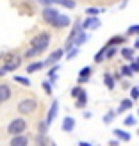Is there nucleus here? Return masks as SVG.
Instances as JSON below:
<instances>
[{
  "label": "nucleus",
  "mask_w": 139,
  "mask_h": 146,
  "mask_svg": "<svg viewBox=\"0 0 139 146\" xmlns=\"http://www.w3.org/2000/svg\"><path fill=\"white\" fill-rule=\"evenodd\" d=\"M50 34L48 32H39L38 36H34V38L31 39V46H34V48H38L39 52L43 54L45 50L48 48V45H50Z\"/></svg>",
  "instance_id": "nucleus-1"
},
{
  "label": "nucleus",
  "mask_w": 139,
  "mask_h": 146,
  "mask_svg": "<svg viewBox=\"0 0 139 146\" xmlns=\"http://www.w3.org/2000/svg\"><path fill=\"white\" fill-rule=\"evenodd\" d=\"M29 128V123L23 118H16L13 119L9 125H7V132L11 135H20V134H25V130Z\"/></svg>",
  "instance_id": "nucleus-2"
},
{
  "label": "nucleus",
  "mask_w": 139,
  "mask_h": 146,
  "mask_svg": "<svg viewBox=\"0 0 139 146\" xmlns=\"http://www.w3.org/2000/svg\"><path fill=\"white\" fill-rule=\"evenodd\" d=\"M18 112L21 114V116H29V114H32L36 109H38V102H36L34 98H23L18 104Z\"/></svg>",
  "instance_id": "nucleus-3"
},
{
  "label": "nucleus",
  "mask_w": 139,
  "mask_h": 146,
  "mask_svg": "<svg viewBox=\"0 0 139 146\" xmlns=\"http://www.w3.org/2000/svg\"><path fill=\"white\" fill-rule=\"evenodd\" d=\"M20 64H21V57L16 55V54H9V55L5 57V64H4V68L7 70V73H9V71L18 70V68H20Z\"/></svg>",
  "instance_id": "nucleus-4"
},
{
  "label": "nucleus",
  "mask_w": 139,
  "mask_h": 146,
  "mask_svg": "<svg viewBox=\"0 0 139 146\" xmlns=\"http://www.w3.org/2000/svg\"><path fill=\"white\" fill-rule=\"evenodd\" d=\"M59 11H57V7H54V5H45V9L41 11V16H43V20L47 21V23H50L52 25V21L59 16Z\"/></svg>",
  "instance_id": "nucleus-5"
},
{
  "label": "nucleus",
  "mask_w": 139,
  "mask_h": 146,
  "mask_svg": "<svg viewBox=\"0 0 139 146\" xmlns=\"http://www.w3.org/2000/svg\"><path fill=\"white\" fill-rule=\"evenodd\" d=\"M29 144H31V139H29L25 134L13 135L11 141H9V146H29Z\"/></svg>",
  "instance_id": "nucleus-6"
},
{
  "label": "nucleus",
  "mask_w": 139,
  "mask_h": 146,
  "mask_svg": "<svg viewBox=\"0 0 139 146\" xmlns=\"http://www.w3.org/2000/svg\"><path fill=\"white\" fill-rule=\"evenodd\" d=\"M102 25V21L98 20V16H87L84 21H82V31H86V29H98Z\"/></svg>",
  "instance_id": "nucleus-7"
},
{
  "label": "nucleus",
  "mask_w": 139,
  "mask_h": 146,
  "mask_svg": "<svg viewBox=\"0 0 139 146\" xmlns=\"http://www.w3.org/2000/svg\"><path fill=\"white\" fill-rule=\"evenodd\" d=\"M63 54H64V50H63V48H57L55 52H52V54H50V57H48L47 61H43V62H45V66H54V64H57V62L61 61Z\"/></svg>",
  "instance_id": "nucleus-8"
},
{
  "label": "nucleus",
  "mask_w": 139,
  "mask_h": 146,
  "mask_svg": "<svg viewBox=\"0 0 139 146\" xmlns=\"http://www.w3.org/2000/svg\"><path fill=\"white\" fill-rule=\"evenodd\" d=\"M57 111H59V102L57 100H54L52 102V105H50V109H48V114H47V123L48 125H52L54 123V119H55V116H57Z\"/></svg>",
  "instance_id": "nucleus-9"
},
{
  "label": "nucleus",
  "mask_w": 139,
  "mask_h": 146,
  "mask_svg": "<svg viewBox=\"0 0 139 146\" xmlns=\"http://www.w3.org/2000/svg\"><path fill=\"white\" fill-rule=\"evenodd\" d=\"M52 27L55 29H64V27H70V16L66 14H59L54 21H52Z\"/></svg>",
  "instance_id": "nucleus-10"
},
{
  "label": "nucleus",
  "mask_w": 139,
  "mask_h": 146,
  "mask_svg": "<svg viewBox=\"0 0 139 146\" xmlns=\"http://www.w3.org/2000/svg\"><path fill=\"white\" fill-rule=\"evenodd\" d=\"M11 94H13V91H11V86L9 84H0V104L7 102V100L11 98Z\"/></svg>",
  "instance_id": "nucleus-11"
},
{
  "label": "nucleus",
  "mask_w": 139,
  "mask_h": 146,
  "mask_svg": "<svg viewBox=\"0 0 139 146\" xmlns=\"http://www.w3.org/2000/svg\"><path fill=\"white\" fill-rule=\"evenodd\" d=\"M91 71H93V70H91L89 66H84L82 70H80V71H78V84H86L87 80L91 78Z\"/></svg>",
  "instance_id": "nucleus-12"
},
{
  "label": "nucleus",
  "mask_w": 139,
  "mask_h": 146,
  "mask_svg": "<svg viewBox=\"0 0 139 146\" xmlns=\"http://www.w3.org/2000/svg\"><path fill=\"white\" fill-rule=\"evenodd\" d=\"M63 132H71L73 128H75V118H71V116H66V118L63 119Z\"/></svg>",
  "instance_id": "nucleus-13"
},
{
  "label": "nucleus",
  "mask_w": 139,
  "mask_h": 146,
  "mask_svg": "<svg viewBox=\"0 0 139 146\" xmlns=\"http://www.w3.org/2000/svg\"><path fill=\"white\" fill-rule=\"evenodd\" d=\"M132 104H134V100L132 98H125V100H121V104H120V107H118V111H116V112H127V111H130V109H132Z\"/></svg>",
  "instance_id": "nucleus-14"
},
{
  "label": "nucleus",
  "mask_w": 139,
  "mask_h": 146,
  "mask_svg": "<svg viewBox=\"0 0 139 146\" xmlns=\"http://www.w3.org/2000/svg\"><path fill=\"white\" fill-rule=\"evenodd\" d=\"M104 84H105L107 89H114V86H116V78H114L112 73H105V75H104Z\"/></svg>",
  "instance_id": "nucleus-15"
},
{
  "label": "nucleus",
  "mask_w": 139,
  "mask_h": 146,
  "mask_svg": "<svg viewBox=\"0 0 139 146\" xmlns=\"http://www.w3.org/2000/svg\"><path fill=\"white\" fill-rule=\"evenodd\" d=\"M87 38H89V36H87L84 31H80V32L75 36V39H73V45H75V46H80V45H84V43L87 41Z\"/></svg>",
  "instance_id": "nucleus-16"
},
{
  "label": "nucleus",
  "mask_w": 139,
  "mask_h": 146,
  "mask_svg": "<svg viewBox=\"0 0 139 146\" xmlns=\"http://www.w3.org/2000/svg\"><path fill=\"white\" fill-rule=\"evenodd\" d=\"M112 134L116 135V137H118V139H121V141H130V139H132V135H130L128 132H125V130H120V128H116V130H112Z\"/></svg>",
  "instance_id": "nucleus-17"
},
{
  "label": "nucleus",
  "mask_w": 139,
  "mask_h": 146,
  "mask_svg": "<svg viewBox=\"0 0 139 146\" xmlns=\"http://www.w3.org/2000/svg\"><path fill=\"white\" fill-rule=\"evenodd\" d=\"M54 5H63L66 9H75V0H54Z\"/></svg>",
  "instance_id": "nucleus-18"
},
{
  "label": "nucleus",
  "mask_w": 139,
  "mask_h": 146,
  "mask_svg": "<svg viewBox=\"0 0 139 146\" xmlns=\"http://www.w3.org/2000/svg\"><path fill=\"white\" fill-rule=\"evenodd\" d=\"M86 104H87V93L82 91V93H80V96L77 98V102H75V107H77V109H84Z\"/></svg>",
  "instance_id": "nucleus-19"
},
{
  "label": "nucleus",
  "mask_w": 139,
  "mask_h": 146,
  "mask_svg": "<svg viewBox=\"0 0 139 146\" xmlns=\"http://www.w3.org/2000/svg\"><path fill=\"white\" fill-rule=\"evenodd\" d=\"M43 66H45V62H43V61H36V62H32V64H29L25 71H27V73H36L38 70H41Z\"/></svg>",
  "instance_id": "nucleus-20"
},
{
  "label": "nucleus",
  "mask_w": 139,
  "mask_h": 146,
  "mask_svg": "<svg viewBox=\"0 0 139 146\" xmlns=\"http://www.w3.org/2000/svg\"><path fill=\"white\" fill-rule=\"evenodd\" d=\"M127 41V38L125 36H112L111 39H109V43L107 45H112V46H118V45H123V43Z\"/></svg>",
  "instance_id": "nucleus-21"
},
{
  "label": "nucleus",
  "mask_w": 139,
  "mask_h": 146,
  "mask_svg": "<svg viewBox=\"0 0 139 146\" xmlns=\"http://www.w3.org/2000/svg\"><path fill=\"white\" fill-rule=\"evenodd\" d=\"M38 55H41V52H39L38 48H34V46H31L29 50H25V54H23L25 59H34V57H38Z\"/></svg>",
  "instance_id": "nucleus-22"
},
{
  "label": "nucleus",
  "mask_w": 139,
  "mask_h": 146,
  "mask_svg": "<svg viewBox=\"0 0 139 146\" xmlns=\"http://www.w3.org/2000/svg\"><path fill=\"white\" fill-rule=\"evenodd\" d=\"M121 55L125 57L127 61L132 62V61H134V46H132V48H127V46H125V48H121Z\"/></svg>",
  "instance_id": "nucleus-23"
},
{
  "label": "nucleus",
  "mask_w": 139,
  "mask_h": 146,
  "mask_svg": "<svg viewBox=\"0 0 139 146\" xmlns=\"http://www.w3.org/2000/svg\"><path fill=\"white\" fill-rule=\"evenodd\" d=\"M100 13H105L104 7H87V9H86V14H87V16H98Z\"/></svg>",
  "instance_id": "nucleus-24"
},
{
  "label": "nucleus",
  "mask_w": 139,
  "mask_h": 146,
  "mask_svg": "<svg viewBox=\"0 0 139 146\" xmlns=\"http://www.w3.org/2000/svg\"><path fill=\"white\" fill-rule=\"evenodd\" d=\"M120 73H121V77H127V78H130V77L134 75V71H132V68H130V64H128V66H127V64H125V66H121V68H120Z\"/></svg>",
  "instance_id": "nucleus-25"
},
{
  "label": "nucleus",
  "mask_w": 139,
  "mask_h": 146,
  "mask_svg": "<svg viewBox=\"0 0 139 146\" xmlns=\"http://www.w3.org/2000/svg\"><path fill=\"white\" fill-rule=\"evenodd\" d=\"M47 132H48V123L47 121H39L38 123V134L39 135H47Z\"/></svg>",
  "instance_id": "nucleus-26"
},
{
  "label": "nucleus",
  "mask_w": 139,
  "mask_h": 146,
  "mask_svg": "<svg viewBox=\"0 0 139 146\" xmlns=\"http://www.w3.org/2000/svg\"><path fill=\"white\" fill-rule=\"evenodd\" d=\"M105 48L107 46H104L100 52H96V55H94V62H104L105 61Z\"/></svg>",
  "instance_id": "nucleus-27"
},
{
  "label": "nucleus",
  "mask_w": 139,
  "mask_h": 146,
  "mask_svg": "<svg viewBox=\"0 0 139 146\" xmlns=\"http://www.w3.org/2000/svg\"><path fill=\"white\" fill-rule=\"evenodd\" d=\"M127 36H139V23L130 25V27L127 29Z\"/></svg>",
  "instance_id": "nucleus-28"
},
{
  "label": "nucleus",
  "mask_w": 139,
  "mask_h": 146,
  "mask_svg": "<svg viewBox=\"0 0 139 146\" xmlns=\"http://www.w3.org/2000/svg\"><path fill=\"white\" fill-rule=\"evenodd\" d=\"M14 82H18V84H21V86H31V80H29L27 77H20V75H16L14 77Z\"/></svg>",
  "instance_id": "nucleus-29"
},
{
  "label": "nucleus",
  "mask_w": 139,
  "mask_h": 146,
  "mask_svg": "<svg viewBox=\"0 0 139 146\" xmlns=\"http://www.w3.org/2000/svg\"><path fill=\"white\" fill-rule=\"evenodd\" d=\"M82 91H84V87H82V86H77V87H73V89H71V98H78Z\"/></svg>",
  "instance_id": "nucleus-30"
},
{
  "label": "nucleus",
  "mask_w": 139,
  "mask_h": 146,
  "mask_svg": "<svg viewBox=\"0 0 139 146\" xmlns=\"http://www.w3.org/2000/svg\"><path fill=\"white\" fill-rule=\"evenodd\" d=\"M116 114H118L116 111H109V114H105V116H104V123H111V121L116 118Z\"/></svg>",
  "instance_id": "nucleus-31"
},
{
  "label": "nucleus",
  "mask_w": 139,
  "mask_h": 146,
  "mask_svg": "<svg viewBox=\"0 0 139 146\" xmlns=\"http://www.w3.org/2000/svg\"><path fill=\"white\" fill-rule=\"evenodd\" d=\"M41 86H43V89H45L47 94H52V82H50V80H45V82H41Z\"/></svg>",
  "instance_id": "nucleus-32"
},
{
  "label": "nucleus",
  "mask_w": 139,
  "mask_h": 146,
  "mask_svg": "<svg viewBox=\"0 0 139 146\" xmlns=\"http://www.w3.org/2000/svg\"><path fill=\"white\" fill-rule=\"evenodd\" d=\"M77 54H78V46L71 48V50H68V55H66V59H68V61H70V59H75V57H77Z\"/></svg>",
  "instance_id": "nucleus-33"
},
{
  "label": "nucleus",
  "mask_w": 139,
  "mask_h": 146,
  "mask_svg": "<svg viewBox=\"0 0 139 146\" xmlns=\"http://www.w3.org/2000/svg\"><path fill=\"white\" fill-rule=\"evenodd\" d=\"M123 123H125V127H134L136 125V118H134V116H127Z\"/></svg>",
  "instance_id": "nucleus-34"
},
{
  "label": "nucleus",
  "mask_w": 139,
  "mask_h": 146,
  "mask_svg": "<svg viewBox=\"0 0 139 146\" xmlns=\"http://www.w3.org/2000/svg\"><path fill=\"white\" fill-rule=\"evenodd\" d=\"M130 98L132 100L139 98V87H130Z\"/></svg>",
  "instance_id": "nucleus-35"
},
{
  "label": "nucleus",
  "mask_w": 139,
  "mask_h": 146,
  "mask_svg": "<svg viewBox=\"0 0 139 146\" xmlns=\"http://www.w3.org/2000/svg\"><path fill=\"white\" fill-rule=\"evenodd\" d=\"M38 146H47V135H39L38 134Z\"/></svg>",
  "instance_id": "nucleus-36"
},
{
  "label": "nucleus",
  "mask_w": 139,
  "mask_h": 146,
  "mask_svg": "<svg viewBox=\"0 0 139 146\" xmlns=\"http://www.w3.org/2000/svg\"><path fill=\"white\" fill-rule=\"evenodd\" d=\"M130 68H132V71H134V73H139V62L134 59L132 62H130Z\"/></svg>",
  "instance_id": "nucleus-37"
},
{
  "label": "nucleus",
  "mask_w": 139,
  "mask_h": 146,
  "mask_svg": "<svg viewBox=\"0 0 139 146\" xmlns=\"http://www.w3.org/2000/svg\"><path fill=\"white\" fill-rule=\"evenodd\" d=\"M134 50H139V36H137L136 41H134Z\"/></svg>",
  "instance_id": "nucleus-38"
},
{
  "label": "nucleus",
  "mask_w": 139,
  "mask_h": 146,
  "mask_svg": "<svg viewBox=\"0 0 139 146\" xmlns=\"http://www.w3.org/2000/svg\"><path fill=\"white\" fill-rule=\"evenodd\" d=\"M120 143L118 141H116V139H112V141H109V146H118Z\"/></svg>",
  "instance_id": "nucleus-39"
},
{
  "label": "nucleus",
  "mask_w": 139,
  "mask_h": 146,
  "mask_svg": "<svg viewBox=\"0 0 139 146\" xmlns=\"http://www.w3.org/2000/svg\"><path fill=\"white\" fill-rule=\"evenodd\" d=\"M78 146H93V144H89V143H86V141H78Z\"/></svg>",
  "instance_id": "nucleus-40"
},
{
  "label": "nucleus",
  "mask_w": 139,
  "mask_h": 146,
  "mask_svg": "<svg viewBox=\"0 0 139 146\" xmlns=\"http://www.w3.org/2000/svg\"><path fill=\"white\" fill-rule=\"evenodd\" d=\"M5 73H7V70H5V68L2 66V68H0V77H4V75H5Z\"/></svg>",
  "instance_id": "nucleus-41"
},
{
  "label": "nucleus",
  "mask_w": 139,
  "mask_h": 146,
  "mask_svg": "<svg viewBox=\"0 0 139 146\" xmlns=\"http://www.w3.org/2000/svg\"><path fill=\"white\" fill-rule=\"evenodd\" d=\"M91 116H93L91 112H84V118H86V119H89V118H91Z\"/></svg>",
  "instance_id": "nucleus-42"
},
{
  "label": "nucleus",
  "mask_w": 139,
  "mask_h": 146,
  "mask_svg": "<svg viewBox=\"0 0 139 146\" xmlns=\"http://www.w3.org/2000/svg\"><path fill=\"white\" fill-rule=\"evenodd\" d=\"M50 146H55V144H54V143H50Z\"/></svg>",
  "instance_id": "nucleus-43"
},
{
  "label": "nucleus",
  "mask_w": 139,
  "mask_h": 146,
  "mask_svg": "<svg viewBox=\"0 0 139 146\" xmlns=\"http://www.w3.org/2000/svg\"><path fill=\"white\" fill-rule=\"evenodd\" d=\"M136 61H137V62H139V57H137V59H136Z\"/></svg>",
  "instance_id": "nucleus-44"
},
{
  "label": "nucleus",
  "mask_w": 139,
  "mask_h": 146,
  "mask_svg": "<svg viewBox=\"0 0 139 146\" xmlns=\"http://www.w3.org/2000/svg\"><path fill=\"white\" fill-rule=\"evenodd\" d=\"M137 116H139V109H137Z\"/></svg>",
  "instance_id": "nucleus-45"
}]
</instances>
